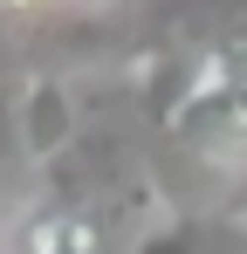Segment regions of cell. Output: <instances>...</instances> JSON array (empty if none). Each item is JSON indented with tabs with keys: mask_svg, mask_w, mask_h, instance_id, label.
<instances>
[{
	"mask_svg": "<svg viewBox=\"0 0 247 254\" xmlns=\"http://www.w3.org/2000/svg\"><path fill=\"white\" fill-rule=\"evenodd\" d=\"M130 254H247V241L234 234V220L172 213V220H158V227H144Z\"/></svg>",
	"mask_w": 247,
	"mask_h": 254,
	"instance_id": "cell-1",
	"label": "cell"
},
{
	"mask_svg": "<svg viewBox=\"0 0 247 254\" xmlns=\"http://www.w3.org/2000/svg\"><path fill=\"white\" fill-rule=\"evenodd\" d=\"M21 130H28V151L48 158V151H62L69 137H76V110H69V89L62 83H35L21 96Z\"/></svg>",
	"mask_w": 247,
	"mask_h": 254,
	"instance_id": "cell-2",
	"label": "cell"
},
{
	"mask_svg": "<svg viewBox=\"0 0 247 254\" xmlns=\"http://www.w3.org/2000/svg\"><path fill=\"white\" fill-rule=\"evenodd\" d=\"M69 248H76V206H48L41 199L35 213H21L14 254H69Z\"/></svg>",
	"mask_w": 247,
	"mask_h": 254,
	"instance_id": "cell-3",
	"label": "cell"
}]
</instances>
